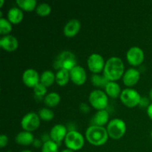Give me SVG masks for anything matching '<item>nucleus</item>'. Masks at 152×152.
Here are the masks:
<instances>
[{
	"label": "nucleus",
	"mask_w": 152,
	"mask_h": 152,
	"mask_svg": "<svg viewBox=\"0 0 152 152\" xmlns=\"http://www.w3.org/2000/svg\"><path fill=\"white\" fill-rule=\"evenodd\" d=\"M108 136L114 140L123 137L126 132V125L123 120L120 119H114L111 120L107 126Z\"/></svg>",
	"instance_id": "obj_4"
},
{
	"label": "nucleus",
	"mask_w": 152,
	"mask_h": 152,
	"mask_svg": "<svg viewBox=\"0 0 152 152\" xmlns=\"http://www.w3.org/2000/svg\"><path fill=\"white\" fill-rule=\"evenodd\" d=\"M151 137H152V131H151Z\"/></svg>",
	"instance_id": "obj_40"
},
{
	"label": "nucleus",
	"mask_w": 152,
	"mask_h": 152,
	"mask_svg": "<svg viewBox=\"0 0 152 152\" xmlns=\"http://www.w3.org/2000/svg\"><path fill=\"white\" fill-rule=\"evenodd\" d=\"M40 124V118L38 114L34 112H30L25 114L22 119L21 126L26 132H32L37 129Z\"/></svg>",
	"instance_id": "obj_8"
},
{
	"label": "nucleus",
	"mask_w": 152,
	"mask_h": 152,
	"mask_svg": "<svg viewBox=\"0 0 152 152\" xmlns=\"http://www.w3.org/2000/svg\"><path fill=\"white\" fill-rule=\"evenodd\" d=\"M125 66L120 58L113 56L105 62L103 75L109 82H115L123 77Z\"/></svg>",
	"instance_id": "obj_1"
},
{
	"label": "nucleus",
	"mask_w": 152,
	"mask_h": 152,
	"mask_svg": "<svg viewBox=\"0 0 152 152\" xmlns=\"http://www.w3.org/2000/svg\"><path fill=\"white\" fill-rule=\"evenodd\" d=\"M8 142V138L6 135L1 134L0 136V147L1 148H4V146H6Z\"/></svg>",
	"instance_id": "obj_32"
},
{
	"label": "nucleus",
	"mask_w": 152,
	"mask_h": 152,
	"mask_svg": "<svg viewBox=\"0 0 152 152\" xmlns=\"http://www.w3.org/2000/svg\"><path fill=\"white\" fill-rule=\"evenodd\" d=\"M7 152H10V151H7Z\"/></svg>",
	"instance_id": "obj_41"
},
{
	"label": "nucleus",
	"mask_w": 152,
	"mask_h": 152,
	"mask_svg": "<svg viewBox=\"0 0 152 152\" xmlns=\"http://www.w3.org/2000/svg\"><path fill=\"white\" fill-rule=\"evenodd\" d=\"M15 140H16V143L19 144V145H29L34 143L35 139L31 132L23 131V132H19L16 135Z\"/></svg>",
	"instance_id": "obj_17"
},
{
	"label": "nucleus",
	"mask_w": 152,
	"mask_h": 152,
	"mask_svg": "<svg viewBox=\"0 0 152 152\" xmlns=\"http://www.w3.org/2000/svg\"><path fill=\"white\" fill-rule=\"evenodd\" d=\"M16 2L20 8L26 11H32L37 6L36 0H16Z\"/></svg>",
	"instance_id": "obj_24"
},
{
	"label": "nucleus",
	"mask_w": 152,
	"mask_h": 152,
	"mask_svg": "<svg viewBox=\"0 0 152 152\" xmlns=\"http://www.w3.org/2000/svg\"><path fill=\"white\" fill-rule=\"evenodd\" d=\"M21 152H32V151H30V150H24V151H22Z\"/></svg>",
	"instance_id": "obj_39"
},
{
	"label": "nucleus",
	"mask_w": 152,
	"mask_h": 152,
	"mask_svg": "<svg viewBox=\"0 0 152 152\" xmlns=\"http://www.w3.org/2000/svg\"><path fill=\"white\" fill-rule=\"evenodd\" d=\"M67 134V129L65 126L62 124H56L50 130V137L51 140L59 144L65 139Z\"/></svg>",
	"instance_id": "obj_13"
},
{
	"label": "nucleus",
	"mask_w": 152,
	"mask_h": 152,
	"mask_svg": "<svg viewBox=\"0 0 152 152\" xmlns=\"http://www.w3.org/2000/svg\"><path fill=\"white\" fill-rule=\"evenodd\" d=\"M81 28L80 22L77 19H74L66 23L63 29V33L65 37H74L77 35Z\"/></svg>",
	"instance_id": "obj_16"
},
{
	"label": "nucleus",
	"mask_w": 152,
	"mask_h": 152,
	"mask_svg": "<svg viewBox=\"0 0 152 152\" xmlns=\"http://www.w3.org/2000/svg\"><path fill=\"white\" fill-rule=\"evenodd\" d=\"M61 152H74V151H72V150H71V149H64V150H62V151Z\"/></svg>",
	"instance_id": "obj_36"
},
{
	"label": "nucleus",
	"mask_w": 152,
	"mask_h": 152,
	"mask_svg": "<svg viewBox=\"0 0 152 152\" xmlns=\"http://www.w3.org/2000/svg\"><path fill=\"white\" fill-rule=\"evenodd\" d=\"M105 94L111 98L118 97L120 96V86L116 82H108L105 88Z\"/></svg>",
	"instance_id": "obj_20"
},
{
	"label": "nucleus",
	"mask_w": 152,
	"mask_h": 152,
	"mask_svg": "<svg viewBox=\"0 0 152 152\" xmlns=\"http://www.w3.org/2000/svg\"><path fill=\"white\" fill-rule=\"evenodd\" d=\"M12 31V25L7 19L1 18L0 19V34L6 35Z\"/></svg>",
	"instance_id": "obj_28"
},
{
	"label": "nucleus",
	"mask_w": 152,
	"mask_h": 152,
	"mask_svg": "<svg viewBox=\"0 0 152 152\" xmlns=\"http://www.w3.org/2000/svg\"><path fill=\"white\" fill-rule=\"evenodd\" d=\"M91 81L94 86L97 87L105 88L106 85L108 83V80L103 76L99 75V74H94L91 77Z\"/></svg>",
	"instance_id": "obj_25"
},
{
	"label": "nucleus",
	"mask_w": 152,
	"mask_h": 152,
	"mask_svg": "<svg viewBox=\"0 0 152 152\" xmlns=\"http://www.w3.org/2000/svg\"><path fill=\"white\" fill-rule=\"evenodd\" d=\"M147 113H148V115L150 117V119L152 120V103L150 104V105L147 108Z\"/></svg>",
	"instance_id": "obj_34"
},
{
	"label": "nucleus",
	"mask_w": 152,
	"mask_h": 152,
	"mask_svg": "<svg viewBox=\"0 0 152 152\" xmlns=\"http://www.w3.org/2000/svg\"><path fill=\"white\" fill-rule=\"evenodd\" d=\"M36 12L40 16H46L49 15L51 12V7L47 3L39 4L36 8Z\"/></svg>",
	"instance_id": "obj_29"
},
{
	"label": "nucleus",
	"mask_w": 152,
	"mask_h": 152,
	"mask_svg": "<svg viewBox=\"0 0 152 152\" xmlns=\"http://www.w3.org/2000/svg\"><path fill=\"white\" fill-rule=\"evenodd\" d=\"M33 145H34L35 147L39 148V147H40L42 145V142H41V141L39 140H35L34 142V143H33Z\"/></svg>",
	"instance_id": "obj_35"
},
{
	"label": "nucleus",
	"mask_w": 152,
	"mask_h": 152,
	"mask_svg": "<svg viewBox=\"0 0 152 152\" xmlns=\"http://www.w3.org/2000/svg\"><path fill=\"white\" fill-rule=\"evenodd\" d=\"M3 4H4V1H3V0H1V4H0V7H2V5H3Z\"/></svg>",
	"instance_id": "obj_38"
},
{
	"label": "nucleus",
	"mask_w": 152,
	"mask_h": 152,
	"mask_svg": "<svg viewBox=\"0 0 152 152\" xmlns=\"http://www.w3.org/2000/svg\"><path fill=\"white\" fill-rule=\"evenodd\" d=\"M70 77L73 83L77 86L84 84L87 79V74L83 67L77 65L70 71Z\"/></svg>",
	"instance_id": "obj_12"
},
{
	"label": "nucleus",
	"mask_w": 152,
	"mask_h": 152,
	"mask_svg": "<svg viewBox=\"0 0 152 152\" xmlns=\"http://www.w3.org/2000/svg\"><path fill=\"white\" fill-rule=\"evenodd\" d=\"M89 102L95 109L105 110L108 103V95L101 90H94L89 95Z\"/></svg>",
	"instance_id": "obj_5"
},
{
	"label": "nucleus",
	"mask_w": 152,
	"mask_h": 152,
	"mask_svg": "<svg viewBox=\"0 0 152 152\" xmlns=\"http://www.w3.org/2000/svg\"><path fill=\"white\" fill-rule=\"evenodd\" d=\"M109 119V114L106 110H100L95 114L92 118V126H97L103 127Z\"/></svg>",
	"instance_id": "obj_18"
},
{
	"label": "nucleus",
	"mask_w": 152,
	"mask_h": 152,
	"mask_svg": "<svg viewBox=\"0 0 152 152\" xmlns=\"http://www.w3.org/2000/svg\"><path fill=\"white\" fill-rule=\"evenodd\" d=\"M38 115L40 120H42L44 121H50L54 117L53 111L47 108H43L40 109L38 112Z\"/></svg>",
	"instance_id": "obj_26"
},
{
	"label": "nucleus",
	"mask_w": 152,
	"mask_h": 152,
	"mask_svg": "<svg viewBox=\"0 0 152 152\" xmlns=\"http://www.w3.org/2000/svg\"><path fill=\"white\" fill-rule=\"evenodd\" d=\"M126 59L129 63L133 66L141 65L144 61L143 50L137 46L131 48L126 53Z\"/></svg>",
	"instance_id": "obj_10"
},
{
	"label": "nucleus",
	"mask_w": 152,
	"mask_h": 152,
	"mask_svg": "<svg viewBox=\"0 0 152 152\" xmlns=\"http://www.w3.org/2000/svg\"><path fill=\"white\" fill-rule=\"evenodd\" d=\"M120 99L126 106L129 108H134L139 105L141 96L134 89L126 88L121 92Z\"/></svg>",
	"instance_id": "obj_7"
},
{
	"label": "nucleus",
	"mask_w": 152,
	"mask_h": 152,
	"mask_svg": "<svg viewBox=\"0 0 152 152\" xmlns=\"http://www.w3.org/2000/svg\"><path fill=\"white\" fill-rule=\"evenodd\" d=\"M88 67L91 72L97 74L104 70L105 61L103 57L98 53H92L87 60Z\"/></svg>",
	"instance_id": "obj_9"
},
{
	"label": "nucleus",
	"mask_w": 152,
	"mask_h": 152,
	"mask_svg": "<svg viewBox=\"0 0 152 152\" xmlns=\"http://www.w3.org/2000/svg\"><path fill=\"white\" fill-rule=\"evenodd\" d=\"M22 81L28 87L34 88L39 83L40 77L36 70L29 68L24 71L22 74Z\"/></svg>",
	"instance_id": "obj_11"
},
{
	"label": "nucleus",
	"mask_w": 152,
	"mask_h": 152,
	"mask_svg": "<svg viewBox=\"0 0 152 152\" xmlns=\"http://www.w3.org/2000/svg\"><path fill=\"white\" fill-rule=\"evenodd\" d=\"M80 110H81L82 112L86 114V113L88 112V111L90 110V108H89V106L87 105V104L83 103V104H81V105H80Z\"/></svg>",
	"instance_id": "obj_33"
},
{
	"label": "nucleus",
	"mask_w": 152,
	"mask_h": 152,
	"mask_svg": "<svg viewBox=\"0 0 152 152\" xmlns=\"http://www.w3.org/2000/svg\"><path fill=\"white\" fill-rule=\"evenodd\" d=\"M65 143L68 149L74 151L83 148L85 143V140L80 132L71 131L67 134L65 139Z\"/></svg>",
	"instance_id": "obj_6"
},
{
	"label": "nucleus",
	"mask_w": 152,
	"mask_h": 152,
	"mask_svg": "<svg viewBox=\"0 0 152 152\" xmlns=\"http://www.w3.org/2000/svg\"><path fill=\"white\" fill-rule=\"evenodd\" d=\"M140 77L139 71L135 68H129L124 73L123 76V81L128 87H132L138 83Z\"/></svg>",
	"instance_id": "obj_14"
},
{
	"label": "nucleus",
	"mask_w": 152,
	"mask_h": 152,
	"mask_svg": "<svg viewBox=\"0 0 152 152\" xmlns=\"http://www.w3.org/2000/svg\"><path fill=\"white\" fill-rule=\"evenodd\" d=\"M149 98H150V99L152 101V88L150 90V91H149Z\"/></svg>",
	"instance_id": "obj_37"
},
{
	"label": "nucleus",
	"mask_w": 152,
	"mask_h": 152,
	"mask_svg": "<svg viewBox=\"0 0 152 152\" xmlns=\"http://www.w3.org/2000/svg\"><path fill=\"white\" fill-rule=\"evenodd\" d=\"M60 99L61 98L59 94L56 93V92H51V93H49L45 95L44 102L47 106L53 108V107L56 106L59 103Z\"/></svg>",
	"instance_id": "obj_23"
},
{
	"label": "nucleus",
	"mask_w": 152,
	"mask_h": 152,
	"mask_svg": "<svg viewBox=\"0 0 152 152\" xmlns=\"http://www.w3.org/2000/svg\"><path fill=\"white\" fill-rule=\"evenodd\" d=\"M42 152H58V144L53 140H47L42 144Z\"/></svg>",
	"instance_id": "obj_27"
},
{
	"label": "nucleus",
	"mask_w": 152,
	"mask_h": 152,
	"mask_svg": "<svg viewBox=\"0 0 152 152\" xmlns=\"http://www.w3.org/2000/svg\"><path fill=\"white\" fill-rule=\"evenodd\" d=\"M77 65V60L75 55L69 50L61 52L53 62V67L56 70H67L71 71Z\"/></svg>",
	"instance_id": "obj_3"
},
{
	"label": "nucleus",
	"mask_w": 152,
	"mask_h": 152,
	"mask_svg": "<svg viewBox=\"0 0 152 152\" xmlns=\"http://www.w3.org/2000/svg\"><path fill=\"white\" fill-rule=\"evenodd\" d=\"M34 94L37 96H38V97H42L47 93V88L45 86H43L42 83H39L34 88Z\"/></svg>",
	"instance_id": "obj_30"
},
{
	"label": "nucleus",
	"mask_w": 152,
	"mask_h": 152,
	"mask_svg": "<svg viewBox=\"0 0 152 152\" xmlns=\"http://www.w3.org/2000/svg\"><path fill=\"white\" fill-rule=\"evenodd\" d=\"M23 17V12L18 7H12L7 12V19L11 24H19L22 22Z\"/></svg>",
	"instance_id": "obj_19"
},
{
	"label": "nucleus",
	"mask_w": 152,
	"mask_h": 152,
	"mask_svg": "<svg viewBox=\"0 0 152 152\" xmlns=\"http://www.w3.org/2000/svg\"><path fill=\"white\" fill-rule=\"evenodd\" d=\"M70 71L67 70H59L56 74V82L60 86H65L69 82Z\"/></svg>",
	"instance_id": "obj_22"
},
{
	"label": "nucleus",
	"mask_w": 152,
	"mask_h": 152,
	"mask_svg": "<svg viewBox=\"0 0 152 152\" xmlns=\"http://www.w3.org/2000/svg\"><path fill=\"white\" fill-rule=\"evenodd\" d=\"M138 105H139L140 108H148V107L150 105L149 99H148L147 97H145V96L141 97V99H140V103Z\"/></svg>",
	"instance_id": "obj_31"
},
{
	"label": "nucleus",
	"mask_w": 152,
	"mask_h": 152,
	"mask_svg": "<svg viewBox=\"0 0 152 152\" xmlns=\"http://www.w3.org/2000/svg\"><path fill=\"white\" fill-rule=\"evenodd\" d=\"M54 81H56V75L53 74V71H50V70L43 71V73L40 76L39 83L45 86L46 88L51 86L54 83Z\"/></svg>",
	"instance_id": "obj_21"
},
{
	"label": "nucleus",
	"mask_w": 152,
	"mask_h": 152,
	"mask_svg": "<svg viewBox=\"0 0 152 152\" xmlns=\"http://www.w3.org/2000/svg\"><path fill=\"white\" fill-rule=\"evenodd\" d=\"M0 45L7 51H13L17 49L19 46V42L17 39L13 36L6 35L1 37L0 39Z\"/></svg>",
	"instance_id": "obj_15"
},
{
	"label": "nucleus",
	"mask_w": 152,
	"mask_h": 152,
	"mask_svg": "<svg viewBox=\"0 0 152 152\" xmlns=\"http://www.w3.org/2000/svg\"><path fill=\"white\" fill-rule=\"evenodd\" d=\"M87 140L91 145L99 146L107 142L108 139V134L107 129L104 127L97 126H91L87 129L86 132Z\"/></svg>",
	"instance_id": "obj_2"
}]
</instances>
